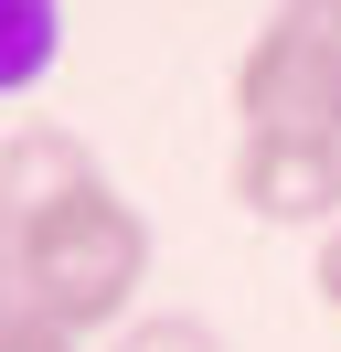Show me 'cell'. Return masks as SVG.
Returning a JSON list of instances; mask_svg holds the SVG:
<instances>
[{
    "label": "cell",
    "mask_w": 341,
    "mask_h": 352,
    "mask_svg": "<svg viewBox=\"0 0 341 352\" xmlns=\"http://www.w3.org/2000/svg\"><path fill=\"white\" fill-rule=\"evenodd\" d=\"M139 288H149V214L107 171L11 224V299L43 309L54 331H75V342H96V331L118 342Z\"/></svg>",
    "instance_id": "cell-1"
},
{
    "label": "cell",
    "mask_w": 341,
    "mask_h": 352,
    "mask_svg": "<svg viewBox=\"0 0 341 352\" xmlns=\"http://www.w3.org/2000/svg\"><path fill=\"white\" fill-rule=\"evenodd\" d=\"M234 118L245 139H341V32L320 0H277L234 54Z\"/></svg>",
    "instance_id": "cell-2"
},
{
    "label": "cell",
    "mask_w": 341,
    "mask_h": 352,
    "mask_svg": "<svg viewBox=\"0 0 341 352\" xmlns=\"http://www.w3.org/2000/svg\"><path fill=\"white\" fill-rule=\"evenodd\" d=\"M234 203L256 224H341V139H234Z\"/></svg>",
    "instance_id": "cell-3"
},
{
    "label": "cell",
    "mask_w": 341,
    "mask_h": 352,
    "mask_svg": "<svg viewBox=\"0 0 341 352\" xmlns=\"http://www.w3.org/2000/svg\"><path fill=\"white\" fill-rule=\"evenodd\" d=\"M75 182H96V150H85L75 129H54V118H21L11 139H0V203L21 214H43V203H64Z\"/></svg>",
    "instance_id": "cell-4"
},
{
    "label": "cell",
    "mask_w": 341,
    "mask_h": 352,
    "mask_svg": "<svg viewBox=\"0 0 341 352\" xmlns=\"http://www.w3.org/2000/svg\"><path fill=\"white\" fill-rule=\"evenodd\" d=\"M64 54V0H0V96H32Z\"/></svg>",
    "instance_id": "cell-5"
},
{
    "label": "cell",
    "mask_w": 341,
    "mask_h": 352,
    "mask_svg": "<svg viewBox=\"0 0 341 352\" xmlns=\"http://www.w3.org/2000/svg\"><path fill=\"white\" fill-rule=\"evenodd\" d=\"M107 352H224V331L192 320V309H149V320H128Z\"/></svg>",
    "instance_id": "cell-6"
},
{
    "label": "cell",
    "mask_w": 341,
    "mask_h": 352,
    "mask_svg": "<svg viewBox=\"0 0 341 352\" xmlns=\"http://www.w3.org/2000/svg\"><path fill=\"white\" fill-rule=\"evenodd\" d=\"M0 352H85L75 331H54L43 309H21V299H0Z\"/></svg>",
    "instance_id": "cell-7"
},
{
    "label": "cell",
    "mask_w": 341,
    "mask_h": 352,
    "mask_svg": "<svg viewBox=\"0 0 341 352\" xmlns=\"http://www.w3.org/2000/svg\"><path fill=\"white\" fill-rule=\"evenodd\" d=\"M309 288H320V309H331V320H341V224H331V235H320V256H309Z\"/></svg>",
    "instance_id": "cell-8"
},
{
    "label": "cell",
    "mask_w": 341,
    "mask_h": 352,
    "mask_svg": "<svg viewBox=\"0 0 341 352\" xmlns=\"http://www.w3.org/2000/svg\"><path fill=\"white\" fill-rule=\"evenodd\" d=\"M0 299H11V203H0Z\"/></svg>",
    "instance_id": "cell-9"
},
{
    "label": "cell",
    "mask_w": 341,
    "mask_h": 352,
    "mask_svg": "<svg viewBox=\"0 0 341 352\" xmlns=\"http://www.w3.org/2000/svg\"><path fill=\"white\" fill-rule=\"evenodd\" d=\"M320 11H331V32H341V0H320Z\"/></svg>",
    "instance_id": "cell-10"
}]
</instances>
